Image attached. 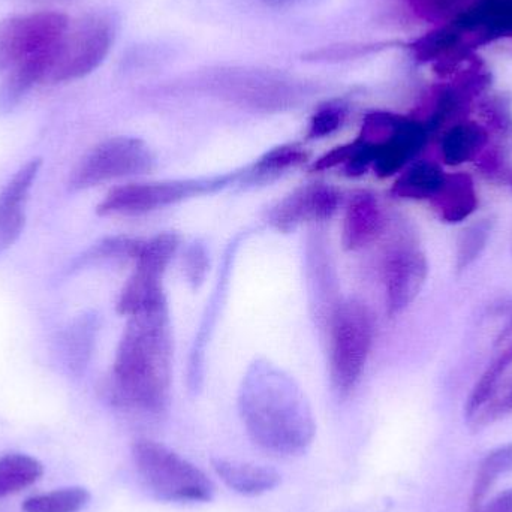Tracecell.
Masks as SVG:
<instances>
[{
	"label": "cell",
	"instance_id": "1",
	"mask_svg": "<svg viewBox=\"0 0 512 512\" xmlns=\"http://www.w3.org/2000/svg\"><path fill=\"white\" fill-rule=\"evenodd\" d=\"M173 336L167 301L129 316L113 367V397L120 405L162 414L170 403Z\"/></svg>",
	"mask_w": 512,
	"mask_h": 512
},
{
	"label": "cell",
	"instance_id": "2",
	"mask_svg": "<svg viewBox=\"0 0 512 512\" xmlns=\"http://www.w3.org/2000/svg\"><path fill=\"white\" fill-rule=\"evenodd\" d=\"M239 409L252 441L277 456H298L315 438V418L303 390L267 361L249 367L240 387Z\"/></svg>",
	"mask_w": 512,
	"mask_h": 512
},
{
	"label": "cell",
	"instance_id": "3",
	"mask_svg": "<svg viewBox=\"0 0 512 512\" xmlns=\"http://www.w3.org/2000/svg\"><path fill=\"white\" fill-rule=\"evenodd\" d=\"M117 23L107 12L84 15L47 50L45 83L80 80L95 71L110 53Z\"/></svg>",
	"mask_w": 512,
	"mask_h": 512
},
{
	"label": "cell",
	"instance_id": "4",
	"mask_svg": "<svg viewBox=\"0 0 512 512\" xmlns=\"http://www.w3.org/2000/svg\"><path fill=\"white\" fill-rule=\"evenodd\" d=\"M135 468L146 489L162 502H209L215 486L206 474L176 451L141 439L132 448Z\"/></svg>",
	"mask_w": 512,
	"mask_h": 512
},
{
	"label": "cell",
	"instance_id": "5",
	"mask_svg": "<svg viewBox=\"0 0 512 512\" xmlns=\"http://www.w3.org/2000/svg\"><path fill=\"white\" fill-rule=\"evenodd\" d=\"M375 322L366 304H336L330 313V376L339 396H348L360 381L373 345Z\"/></svg>",
	"mask_w": 512,
	"mask_h": 512
},
{
	"label": "cell",
	"instance_id": "6",
	"mask_svg": "<svg viewBox=\"0 0 512 512\" xmlns=\"http://www.w3.org/2000/svg\"><path fill=\"white\" fill-rule=\"evenodd\" d=\"M206 84L219 98L267 113L294 108L306 96L301 81L265 69H221L213 72Z\"/></svg>",
	"mask_w": 512,
	"mask_h": 512
},
{
	"label": "cell",
	"instance_id": "7",
	"mask_svg": "<svg viewBox=\"0 0 512 512\" xmlns=\"http://www.w3.org/2000/svg\"><path fill=\"white\" fill-rule=\"evenodd\" d=\"M243 173H230L206 179L164 180V182L131 183L108 192L99 204V216H140L183 201L213 194L227 188Z\"/></svg>",
	"mask_w": 512,
	"mask_h": 512
},
{
	"label": "cell",
	"instance_id": "8",
	"mask_svg": "<svg viewBox=\"0 0 512 512\" xmlns=\"http://www.w3.org/2000/svg\"><path fill=\"white\" fill-rule=\"evenodd\" d=\"M430 132L420 120L387 111L364 117L358 140L372 149L373 170L381 179L402 173L403 168L426 147Z\"/></svg>",
	"mask_w": 512,
	"mask_h": 512
},
{
	"label": "cell",
	"instance_id": "9",
	"mask_svg": "<svg viewBox=\"0 0 512 512\" xmlns=\"http://www.w3.org/2000/svg\"><path fill=\"white\" fill-rule=\"evenodd\" d=\"M155 156L144 141L116 137L98 144L69 177V192L86 191L101 183L149 173Z\"/></svg>",
	"mask_w": 512,
	"mask_h": 512
},
{
	"label": "cell",
	"instance_id": "10",
	"mask_svg": "<svg viewBox=\"0 0 512 512\" xmlns=\"http://www.w3.org/2000/svg\"><path fill=\"white\" fill-rule=\"evenodd\" d=\"M179 249V237L173 233L158 234L143 240L135 258V271L129 277L117 301L120 315L134 316L167 301L162 276Z\"/></svg>",
	"mask_w": 512,
	"mask_h": 512
},
{
	"label": "cell",
	"instance_id": "11",
	"mask_svg": "<svg viewBox=\"0 0 512 512\" xmlns=\"http://www.w3.org/2000/svg\"><path fill=\"white\" fill-rule=\"evenodd\" d=\"M59 12H32L0 20V74L47 50L68 29Z\"/></svg>",
	"mask_w": 512,
	"mask_h": 512
},
{
	"label": "cell",
	"instance_id": "12",
	"mask_svg": "<svg viewBox=\"0 0 512 512\" xmlns=\"http://www.w3.org/2000/svg\"><path fill=\"white\" fill-rule=\"evenodd\" d=\"M429 276L427 256L415 243L400 242L384 265L385 303L390 316L399 315L420 295Z\"/></svg>",
	"mask_w": 512,
	"mask_h": 512
},
{
	"label": "cell",
	"instance_id": "13",
	"mask_svg": "<svg viewBox=\"0 0 512 512\" xmlns=\"http://www.w3.org/2000/svg\"><path fill=\"white\" fill-rule=\"evenodd\" d=\"M339 204L340 194L336 188L312 183L280 201L268 215V222L280 233H291L301 225L327 221L337 212Z\"/></svg>",
	"mask_w": 512,
	"mask_h": 512
},
{
	"label": "cell",
	"instance_id": "14",
	"mask_svg": "<svg viewBox=\"0 0 512 512\" xmlns=\"http://www.w3.org/2000/svg\"><path fill=\"white\" fill-rule=\"evenodd\" d=\"M385 228V215L378 198L372 192L352 195L346 206L342 225V245L355 252L372 245Z\"/></svg>",
	"mask_w": 512,
	"mask_h": 512
},
{
	"label": "cell",
	"instance_id": "15",
	"mask_svg": "<svg viewBox=\"0 0 512 512\" xmlns=\"http://www.w3.org/2000/svg\"><path fill=\"white\" fill-rule=\"evenodd\" d=\"M98 331L99 316L95 312H87L77 316L59 334L56 354L71 375L80 376L86 372L95 349Z\"/></svg>",
	"mask_w": 512,
	"mask_h": 512
},
{
	"label": "cell",
	"instance_id": "16",
	"mask_svg": "<svg viewBox=\"0 0 512 512\" xmlns=\"http://www.w3.org/2000/svg\"><path fill=\"white\" fill-rule=\"evenodd\" d=\"M478 192L474 179L466 173L447 174L441 191L432 200L442 221L460 224L478 209Z\"/></svg>",
	"mask_w": 512,
	"mask_h": 512
},
{
	"label": "cell",
	"instance_id": "17",
	"mask_svg": "<svg viewBox=\"0 0 512 512\" xmlns=\"http://www.w3.org/2000/svg\"><path fill=\"white\" fill-rule=\"evenodd\" d=\"M212 466L225 486L243 496L264 495L276 489L282 481L279 472L268 466L230 462L225 459H213Z\"/></svg>",
	"mask_w": 512,
	"mask_h": 512
},
{
	"label": "cell",
	"instance_id": "18",
	"mask_svg": "<svg viewBox=\"0 0 512 512\" xmlns=\"http://www.w3.org/2000/svg\"><path fill=\"white\" fill-rule=\"evenodd\" d=\"M489 146V131L477 122H460L451 126L442 137V158L445 164L459 167L475 161Z\"/></svg>",
	"mask_w": 512,
	"mask_h": 512
},
{
	"label": "cell",
	"instance_id": "19",
	"mask_svg": "<svg viewBox=\"0 0 512 512\" xmlns=\"http://www.w3.org/2000/svg\"><path fill=\"white\" fill-rule=\"evenodd\" d=\"M445 177L447 174L435 162H417L400 174L391 188V194L402 200L432 201L441 191Z\"/></svg>",
	"mask_w": 512,
	"mask_h": 512
},
{
	"label": "cell",
	"instance_id": "20",
	"mask_svg": "<svg viewBox=\"0 0 512 512\" xmlns=\"http://www.w3.org/2000/svg\"><path fill=\"white\" fill-rule=\"evenodd\" d=\"M309 159V153L297 144L274 147L262 155L251 167L246 168L242 177L246 182H267L291 168L300 167Z\"/></svg>",
	"mask_w": 512,
	"mask_h": 512
},
{
	"label": "cell",
	"instance_id": "21",
	"mask_svg": "<svg viewBox=\"0 0 512 512\" xmlns=\"http://www.w3.org/2000/svg\"><path fill=\"white\" fill-rule=\"evenodd\" d=\"M44 474L38 460L24 454L0 457V499L15 495L35 484Z\"/></svg>",
	"mask_w": 512,
	"mask_h": 512
},
{
	"label": "cell",
	"instance_id": "22",
	"mask_svg": "<svg viewBox=\"0 0 512 512\" xmlns=\"http://www.w3.org/2000/svg\"><path fill=\"white\" fill-rule=\"evenodd\" d=\"M141 245H143V240L131 239V237H108L78 255L66 268V273L72 274L90 267V265L116 261V259H134L135 261Z\"/></svg>",
	"mask_w": 512,
	"mask_h": 512
},
{
	"label": "cell",
	"instance_id": "23",
	"mask_svg": "<svg viewBox=\"0 0 512 512\" xmlns=\"http://www.w3.org/2000/svg\"><path fill=\"white\" fill-rule=\"evenodd\" d=\"M512 472V442L504 447L496 448L487 454L481 462L472 487L471 510L475 511L483 505L484 499L489 495L492 487L498 483L502 475Z\"/></svg>",
	"mask_w": 512,
	"mask_h": 512
},
{
	"label": "cell",
	"instance_id": "24",
	"mask_svg": "<svg viewBox=\"0 0 512 512\" xmlns=\"http://www.w3.org/2000/svg\"><path fill=\"white\" fill-rule=\"evenodd\" d=\"M512 364V348L499 355L481 376L466 402V417L474 418L498 393L499 385Z\"/></svg>",
	"mask_w": 512,
	"mask_h": 512
},
{
	"label": "cell",
	"instance_id": "25",
	"mask_svg": "<svg viewBox=\"0 0 512 512\" xmlns=\"http://www.w3.org/2000/svg\"><path fill=\"white\" fill-rule=\"evenodd\" d=\"M90 501V493L83 487L54 490L45 495L32 496L23 504L24 512H78Z\"/></svg>",
	"mask_w": 512,
	"mask_h": 512
},
{
	"label": "cell",
	"instance_id": "26",
	"mask_svg": "<svg viewBox=\"0 0 512 512\" xmlns=\"http://www.w3.org/2000/svg\"><path fill=\"white\" fill-rule=\"evenodd\" d=\"M493 224L490 219H481L466 227L457 240V271H465L483 255L492 236Z\"/></svg>",
	"mask_w": 512,
	"mask_h": 512
},
{
	"label": "cell",
	"instance_id": "27",
	"mask_svg": "<svg viewBox=\"0 0 512 512\" xmlns=\"http://www.w3.org/2000/svg\"><path fill=\"white\" fill-rule=\"evenodd\" d=\"M408 8L421 20L429 23L460 17L475 0H405Z\"/></svg>",
	"mask_w": 512,
	"mask_h": 512
},
{
	"label": "cell",
	"instance_id": "28",
	"mask_svg": "<svg viewBox=\"0 0 512 512\" xmlns=\"http://www.w3.org/2000/svg\"><path fill=\"white\" fill-rule=\"evenodd\" d=\"M346 113L348 110L342 102H331V104L319 108L310 120L307 138L318 140V138L334 134L345 122Z\"/></svg>",
	"mask_w": 512,
	"mask_h": 512
},
{
	"label": "cell",
	"instance_id": "29",
	"mask_svg": "<svg viewBox=\"0 0 512 512\" xmlns=\"http://www.w3.org/2000/svg\"><path fill=\"white\" fill-rule=\"evenodd\" d=\"M24 227H26L24 209L0 207V256L20 239Z\"/></svg>",
	"mask_w": 512,
	"mask_h": 512
},
{
	"label": "cell",
	"instance_id": "30",
	"mask_svg": "<svg viewBox=\"0 0 512 512\" xmlns=\"http://www.w3.org/2000/svg\"><path fill=\"white\" fill-rule=\"evenodd\" d=\"M477 170L487 180H504L508 176V156L501 147L487 146L475 159Z\"/></svg>",
	"mask_w": 512,
	"mask_h": 512
},
{
	"label": "cell",
	"instance_id": "31",
	"mask_svg": "<svg viewBox=\"0 0 512 512\" xmlns=\"http://www.w3.org/2000/svg\"><path fill=\"white\" fill-rule=\"evenodd\" d=\"M512 412V385L502 394L501 397H495L490 400L477 415L474 420L477 427L487 426V424L493 423L499 418L505 417V415L511 414Z\"/></svg>",
	"mask_w": 512,
	"mask_h": 512
},
{
	"label": "cell",
	"instance_id": "32",
	"mask_svg": "<svg viewBox=\"0 0 512 512\" xmlns=\"http://www.w3.org/2000/svg\"><path fill=\"white\" fill-rule=\"evenodd\" d=\"M367 50H370L369 45H333V47H325L318 51H312V53L307 54L306 57H309V60H316V62H333V60L354 59V57L366 53Z\"/></svg>",
	"mask_w": 512,
	"mask_h": 512
},
{
	"label": "cell",
	"instance_id": "33",
	"mask_svg": "<svg viewBox=\"0 0 512 512\" xmlns=\"http://www.w3.org/2000/svg\"><path fill=\"white\" fill-rule=\"evenodd\" d=\"M186 271H188L191 282H203L207 271V254L203 246L194 245L189 249L188 258H186Z\"/></svg>",
	"mask_w": 512,
	"mask_h": 512
},
{
	"label": "cell",
	"instance_id": "34",
	"mask_svg": "<svg viewBox=\"0 0 512 512\" xmlns=\"http://www.w3.org/2000/svg\"><path fill=\"white\" fill-rule=\"evenodd\" d=\"M472 512H512V489L499 493L489 504H483Z\"/></svg>",
	"mask_w": 512,
	"mask_h": 512
},
{
	"label": "cell",
	"instance_id": "35",
	"mask_svg": "<svg viewBox=\"0 0 512 512\" xmlns=\"http://www.w3.org/2000/svg\"><path fill=\"white\" fill-rule=\"evenodd\" d=\"M264 5L276 9L306 8V6H315L324 0H259Z\"/></svg>",
	"mask_w": 512,
	"mask_h": 512
},
{
	"label": "cell",
	"instance_id": "36",
	"mask_svg": "<svg viewBox=\"0 0 512 512\" xmlns=\"http://www.w3.org/2000/svg\"><path fill=\"white\" fill-rule=\"evenodd\" d=\"M511 188H512V177H511Z\"/></svg>",
	"mask_w": 512,
	"mask_h": 512
}]
</instances>
